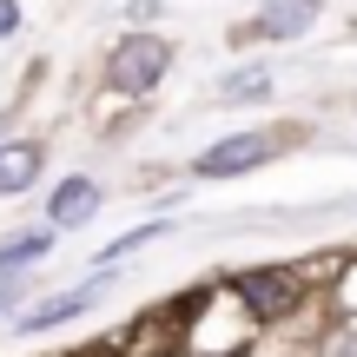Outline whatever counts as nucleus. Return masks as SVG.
I'll list each match as a JSON object with an SVG mask.
<instances>
[{"instance_id":"nucleus-1","label":"nucleus","mask_w":357,"mask_h":357,"mask_svg":"<svg viewBox=\"0 0 357 357\" xmlns=\"http://www.w3.org/2000/svg\"><path fill=\"white\" fill-rule=\"evenodd\" d=\"M166 66H172V47H166V40L132 33V40H119V47H113V60H106V79H113L119 93H153L159 79H166Z\"/></svg>"},{"instance_id":"nucleus-2","label":"nucleus","mask_w":357,"mask_h":357,"mask_svg":"<svg viewBox=\"0 0 357 357\" xmlns=\"http://www.w3.org/2000/svg\"><path fill=\"white\" fill-rule=\"evenodd\" d=\"M231 291L245 298L252 318H284V311H298V298H305V278H298L291 265H265V271H238Z\"/></svg>"},{"instance_id":"nucleus-3","label":"nucleus","mask_w":357,"mask_h":357,"mask_svg":"<svg viewBox=\"0 0 357 357\" xmlns=\"http://www.w3.org/2000/svg\"><path fill=\"white\" fill-rule=\"evenodd\" d=\"M271 153H278V139H271V132H231V139L205 146V153L192 159V172H199V178H238V172L265 166Z\"/></svg>"},{"instance_id":"nucleus-4","label":"nucleus","mask_w":357,"mask_h":357,"mask_svg":"<svg viewBox=\"0 0 357 357\" xmlns=\"http://www.w3.org/2000/svg\"><path fill=\"white\" fill-rule=\"evenodd\" d=\"M100 291H106V278H86L79 291H60V298H47V305L20 311V331L33 337V331H47V324H66V318H79V311H86V305H93Z\"/></svg>"},{"instance_id":"nucleus-5","label":"nucleus","mask_w":357,"mask_h":357,"mask_svg":"<svg viewBox=\"0 0 357 357\" xmlns=\"http://www.w3.org/2000/svg\"><path fill=\"white\" fill-rule=\"evenodd\" d=\"M93 212H100V185H93V178H66V185L53 192V205H47L53 231H66V225H86Z\"/></svg>"},{"instance_id":"nucleus-6","label":"nucleus","mask_w":357,"mask_h":357,"mask_svg":"<svg viewBox=\"0 0 357 357\" xmlns=\"http://www.w3.org/2000/svg\"><path fill=\"white\" fill-rule=\"evenodd\" d=\"M311 20H318V0H265V13H258V33L291 40V33H305Z\"/></svg>"},{"instance_id":"nucleus-7","label":"nucleus","mask_w":357,"mask_h":357,"mask_svg":"<svg viewBox=\"0 0 357 357\" xmlns=\"http://www.w3.org/2000/svg\"><path fill=\"white\" fill-rule=\"evenodd\" d=\"M33 178H40V146H0V199L33 192Z\"/></svg>"},{"instance_id":"nucleus-8","label":"nucleus","mask_w":357,"mask_h":357,"mask_svg":"<svg viewBox=\"0 0 357 357\" xmlns=\"http://www.w3.org/2000/svg\"><path fill=\"white\" fill-rule=\"evenodd\" d=\"M53 252V231H26V238H7L0 245V271H20V265H40Z\"/></svg>"},{"instance_id":"nucleus-9","label":"nucleus","mask_w":357,"mask_h":357,"mask_svg":"<svg viewBox=\"0 0 357 357\" xmlns=\"http://www.w3.org/2000/svg\"><path fill=\"white\" fill-rule=\"evenodd\" d=\"M218 93H225V100H265V93H271V79H265V73H231Z\"/></svg>"},{"instance_id":"nucleus-10","label":"nucleus","mask_w":357,"mask_h":357,"mask_svg":"<svg viewBox=\"0 0 357 357\" xmlns=\"http://www.w3.org/2000/svg\"><path fill=\"white\" fill-rule=\"evenodd\" d=\"M159 231H166V225H139V231H126V238H113V245H106V258H126V252H139V245H146V238H159Z\"/></svg>"},{"instance_id":"nucleus-11","label":"nucleus","mask_w":357,"mask_h":357,"mask_svg":"<svg viewBox=\"0 0 357 357\" xmlns=\"http://www.w3.org/2000/svg\"><path fill=\"white\" fill-rule=\"evenodd\" d=\"M20 291H26V278H13V271H0V311H7V305H13Z\"/></svg>"},{"instance_id":"nucleus-12","label":"nucleus","mask_w":357,"mask_h":357,"mask_svg":"<svg viewBox=\"0 0 357 357\" xmlns=\"http://www.w3.org/2000/svg\"><path fill=\"white\" fill-rule=\"evenodd\" d=\"M13 26H20V0H0V40H7Z\"/></svg>"},{"instance_id":"nucleus-13","label":"nucleus","mask_w":357,"mask_h":357,"mask_svg":"<svg viewBox=\"0 0 357 357\" xmlns=\"http://www.w3.org/2000/svg\"><path fill=\"white\" fill-rule=\"evenodd\" d=\"M324 357H357V337H331V351Z\"/></svg>"}]
</instances>
